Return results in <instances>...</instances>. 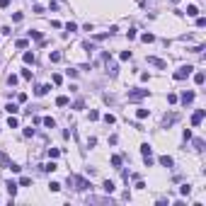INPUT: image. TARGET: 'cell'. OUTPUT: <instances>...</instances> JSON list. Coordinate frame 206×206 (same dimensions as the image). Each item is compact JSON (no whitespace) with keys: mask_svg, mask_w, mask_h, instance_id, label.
<instances>
[{"mask_svg":"<svg viewBox=\"0 0 206 206\" xmlns=\"http://www.w3.org/2000/svg\"><path fill=\"white\" fill-rule=\"evenodd\" d=\"M68 184H75L73 189H78V192H87V189H92V184H90L87 179L78 177V175H68Z\"/></svg>","mask_w":206,"mask_h":206,"instance_id":"1","label":"cell"},{"mask_svg":"<svg viewBox=\"0 0 206 206\" xmlns=\"http://www.w3.org/2000/svg\"><path fill=\"white\" fill-rule=\"evenodd\" d=\"M148 95H150V90H146V87H133V90H129V102H141Z\"/></svg>","mask_w":206,"mask_h":206,"instance_id":"2","label":"cell"},{"mask_svg":"<svg viewBox=\"0 0 206 206\" xmlns=\"http://www.w3.org/2000/svg\"><path fill=\"white\" fill-rule=\"evenodd\" d=\"M141 155H143V160H146V165H153V146L150 143H141Z\"/></svg>","mask_w":206,"mask_h":206,"instance_id":"3","label":"cell"},{"mask_svg":"<svg viewBox=\"0 0 206 206\" xmlns=\"http://www.w3.org/2000/svg\"><path fill=\"white\" fill-rule=\"evenodd\" d=\"M192 70H194L192 66H182L179 70H175V73H172V78H175V80H184V78H189V75H192Z\"/></svg>","mask_w":206,"mask_h":206,"instance_id":"4","label":"cell"},{"mask_svg":"<svg viewBox=\"0 0 206 206\" xmlns=\"http://www.w3.org/2000/svg\"><path fill=\"white\" fill-rule=\"evenodd\" d=\"M177 119H179V114H177V112L165 114V116H162V129H170L172 124H177Z\"/></svg>","mask_w":206,"mask_h":206,"instance_id":"5","label":"cell"},{"mask_svg":"<svg viewBox=\"0 0 206 206\" xmlns=\"http://www.w3.org/2000/svg\"><path fill=\"white\" fill-rule=\"evenodd\" d=\"M204 116H206V109H197V112L192 114V126H199V124L204 121Z\"/></svg>","mask_w":206,"mask_h":206,"instance_id":"6","label":"cell"},{"mask_svg":"<svg viewBox=\"0 0 206 206\" xmlns=\"http://www.w3.org/2000/svg\"><path fill=\"white\" fill-rule=\"evenodd\" d=\"M148 63L155 66V68H167V63H165L162 58H158V56H148Z\"/></svg>","mask_w":206,"mask_h":206,"instance_id":"7","label":"cell"},{"mask_svg":"<svg viewBox=\"0 0 206 206\" xmlns=\"http://www.w3.org/2000/svg\"><path fill=\"white\" fill-rule=\"evenodd\" d=\"M194 97H197V95L189 90V92H182V97H179V100H182V104L187 107V104H192V102H194Z\"/></svg>","mask_w":206,"mask_h":206,"instance_id":"8","label":"cell"},{"mask_svg":"<svg viewBox=\"0 0 206 206\" xmlns=\"http://www.w3.org/2000/svg\"><path fill=\"white\" fill-rule=\"evenodd\" d=\"M158 162L162 165V167H172V165H175V160L170 158V155H160V158H158Z\"/></svg>","mask_w":206,"mask_h":206,"instance_id":"9","label":"cell"},{"mask_svg":"<svg viewBox=\"0 0 206 206\" xmlns=\"http://www.w3.org/2000/svg\"><path fill=\"white\" fill-rule=\"evenodd\" d=\"M49 61H51V63H61V61H63V54H61V51H51V54H49Z\"/></svg>","mask_w":206,"mask_h":206,"instance_id":"10","label":"cell"},{"mask_svg":"<svg viewBox=\"0 0 206 206\" xmlns=\"http://www.w3.org/2000/svg\"><path fill=\"white\" fill-rule=\"evenodd\" d=\"M22 61H24L27 66H32V63L37 61V56H34V51H24V56H22Z\"/></svg>","mask_w":206,"mask_h":206,"instance_id":"11","label":"cell"},{"mask_svg":"<svg viewBox=\"0 0 206 206\" xmlns=\"http://www.w3.org/2000/svg\"><path fill=\"white\" fill-rule=\"evenodd\" d=\"M49 90H51L49 85H37V87H34V95H37V97H44V95H46Z\"/></svg>","mask_w":206,"mask_h":206,"instance_id":"12","label":"cell"},{"mask_svg":"<svg viewBox=\"0 0 206 206\" xmlns=\"http://www.w3.org/2000/svg\"><path fill=\"white\" fill-rule=\"evenodd\" d=\"M87 201H92V204H112V199H109V197H90Z\"/></svg>","mask_w":206,"mask_h":206,"instance_id":"13","label":"cell"},{"mask_svg":"<svg viewBox=\"0 0 206 206\" xmlns=\"http://www.w3.org/2000/svg\"><path fill=\"white\" fill-rule=\"evenodd\" d=\"M5 187H8V192H10V197L15 199V194H17V187H19V184H17V182H12V179H10V182H8V184H5Z\"/></svg>","mask_w":206,"mask_h":206,"instance_id":"14","label":"cell"},{"mask_svg":"<svg viewBox=\"0 0 206 206\" xmlns=\"http://www.w3.org/2000/svg\"><path fill=\"white\" fill-rule=\"evenodd\" d=\"M102 189L107 192V194H112V192H114L116 187H114V182H112V179H104V182H102Z\"/></svg>","mask_w":206,"mask_h":206,"instance_id":"15","label":"cell"},{"mask_svg":"<svg viewBox=\"0 0 206 206\" xmlns=\"http://www.w3.org/2000/svg\"><path fill=\"white\" fill-rule=\"evenodd\" d=\"M56 104H58V107H68V104H70V100H68L66 95H58V97H56Z\"/></svg>","mask_w":206,"mask_h":206,"instance_id":"16","label":"cell"},{"mask_svg":"<svg viewBox=\"0 0 206 206\" xmlns=\"http://www.w3.org/2000/svg\"><path fill=\"white\" fill-rule=\"evenodd\" d=\"M5 112H8V114H17V112H19V107H17L15 102H8V104H5Z\"/></svg>","mask_w":206,"mask_h":206,"instance_id":"17","label":"cell"},{"mask_svg":"<svg viewBox=\"0 0 206 206\" xmlns=\"http://www.w3.org/2000/svg\"><path fill=\"white\" fill-rule=\"evenodd\" d=\"M189 141L194 143V148H197V150H204V146H206V143H204V138H194V136H192Z\"/></svg>","mask_w":206,"mask_h":206,"instance_id":"18","label":"cell"},{"mask_svg":"<svg viewBox=\"0 0 206 206\" xmlns=\"http://www.w3.org/2000/svg\"><path fill=\"white\" fill-rule=\"evenodd\" d=\"M41 170H44V172H54V170H58V165L51 160V162H46V165H41Z\"/></svg>","mask_w":206,"mask_h":206,"instance_id":"19","label":"cell"},{"mask_svg":"<svg viewBox=\"0 0 206 206\" xmlns=\"http://www.w3.org/2000/svg\"><path fill=\"white\" fill-rule=\"evenodd\" d=\"M41 124H44V126H49V129H54V126H56L54 116H44V119H41Z\"/></svg>","mask_w":206,"mask_h":206,"instance_id":"20","label":"cell"},{"mask_svg":"<svg viewBox=\"0 0 206 206\" xmlns=\"http://www.w3.org/2000/svg\"><path fill=\"white\" fill-rule=\"evenodd\" d=\"M112 167L121 170V155H112Z\"/></svg>","mask_w":206,"mask_h":206,"instance_id":"21","label":"cell"},{"mask_svg":"<svg viewBox=\"0 0 206 206\" xmlns=\"http://www.w3.org/2000/svg\"><path fill=\"white\" fill-rule=\"evenodd\" d=\"M187 15H189V17H197V15H199V8H197V5H187Z\"/></svg>","mask_w":206,"mask_h":206,"instance_id":"22","label":"cell"},{"mask_svg":"<svg viewBox=\"0 0 206 206\" xmlns=\"http://www.w3.org/2000/svg\"><path fill=\"white\" fill-rule=\"evenodd\" d=\"M0 165H5V167L10 165V158H8V153H5V150H0Z\"/></svg>","mask_w":206,"mask_h":206,"instance_id":"23","label":"cell"},{"mask_svg":"<svg viewBox=\"0 0 206 206\" xmlns=\"http://www.w3.org/2000/svg\"><path fill=\"white\" fill-rule=\"evenodd\" d=\"M8 126H10V129H17V126H19V121L15 119V114H10V119H8Z\"/></svg>","mask_w":206,"mask_h":206,"instance_id":"24","label":"cell"},{"mask_svg":"<svg viewBox=\"0 0 206 206\" xmlns=\"http://www.w3.org/2000/svg\"><path fill=\"white\" fill-rule=\"evenodd\" d=\"M141 41H146V44H153V41H155V37L146 32V34H141Z\"/></svg>","mask_w":206,"mask_h":206,"instance_id":"25","label":"cell"},{"mask_svg":"<svg viewBox=\"0 0 206 206\" xmlns=\"http://www.w3.org/2000/svg\"><path fill=\"white\" fill-rule=\"evenodd\" d=\"M204 80H206L204 73H194V83H197V85H204Z\"/></svg>","mask_w":206,"mask_h":206,"instance_id":"26","label":"cell"},{"mask_svg":"<svg viewBox=\"0 0 206 206\" xmlns=\"http://www.w3.org/2000/svg\"><path fill=\"white\" fill-rule=\"evenodd\" d=\"M15 46H17V49H27L29 41H27V39H17V41H15Z\"/></svg>","mask_w":206,"mask_h":206,"instance_id":"27","label":"cell"},{"mask_svg":"<svg viewBox=\"0 0 206 206\" xmlns=\"http://www.w3.org/2000/svg\"><path fill=\"white\" fill-rule=\"evenodd\" d=\"M58 155H61V150H58V148H49V158H51V160H56Z\"/></svg>","mask_w":206,"mask_h":206,"instance_id":"28","label":"cell"},{"mask_svg":"<svg viewBox=\"0 0 206 206\" xmlns=\"http://www.w3.org/2000/svg\"><path fill=\"white\" fill-rule=\"evenodd\" d=\"M179 192H182L184 197H189V194H192V184H182V187H179Z\"/></svg>","mask_w":206,"mask_h":206,"instance_id":"29","label":"cell"},{"mask_svg":"<svg viewBox=\"0 0 206 206\" xmlns=\"http://www.w3.org/2000/svg\"><path fill=\"white\" fill-rule=\"evenodd\" d=\"M8 170H12V172H15V175H17V172H22V167H19L17 162H12V160H10V165H8Z\"/></svg>","mask_w":206,"mask_h":206,"instance_id":"30","label":"cell"},{"mask_svg":"<svg viewBox=\"0 0 206 206\" xmlns=\"http://www.w3.org/2000/svg\"><path fill=\"white\" fill-rule=\"evenodd\" d=\"M83 49L85 51H97V46H95L92 41H83Z\"/></svg>","mask_w":206,"mask_h":206,"instance_id":"31","label":"cell"},{"mask_svg":"<svg viewBox=\"0 0 206 206\" xmlns=\"http://www.w3.org/2000/svg\"><path fill=\"white\" fill-rule=\"evenodd\" d=\"M29 37L37 39V41H44V39H41V32H37V29H32V32H29Z\"/></svg>","mask_w":206,"mask_h":206,"instance_id":"32","label":"cell"},{"mask_svg":"<svg viewBox=\"0 0 206 206\" xmlns=\"http://www.w3.org/2000/svg\"><path fill=\"white\" fill-rule=\"evenodd\" d=\"M17 184H19V187H29V184H32V179H29V177H19Z\"/></svg>","mask_w":206,"mask_h":206,"instance_id":"33","label":"cell"},{"mask_svg":"<svg viewBox=\"0 0 206 206\" xmlns=\"http://www.w3.org/2000/svg\"><path fill=\"white\" fill-rule=\"evenodd\" d=\"M51 83H54V85H61V83H63V78H61L58 73H54V75H51Z\"/></svg>","mask_w":206,"mask_h":206,"instance_id":"34","label":"cell"},{"mask_svg":"<svg viewBox=\"0 0 206 206\" xmlns=\"http://www.w3.org/2000/svg\"><path fill=\"white\" fill-rule=\"evenodd\" d=\"M17 80H19V78H17L15 73H12V75H8V85H10V87H12V85H17Z\"/></svg>","mask_w":206,"mask_h":206,"instance_id":"35","label":"cell"},{"mask_svg":"<svg viewBox=\"0 0 206 206\" xmlns=\"http://www.w3.org/2000/svg\"><path fill=\"white\" fill-rule=\"evenodd\" d=\"M66 32H70V34L78 32V24H75V22H68V24H66Z\"/></svg>","mask_w":206,"mask_h":206,"instance_id":"36","label":"cell"},{"mask_svg":"<svg viewBox=\"0 0 206 206\" xmlns=\"http://www.w3.org/2000/svg\"><path fill=\"white\" fill-rule=\"evenodd\" d=\"M107 37H112V34H109V32H100V34H95L97 41H102V39H107Z\"/></svg>","mask_w":206,"mask_h":206,"instance_id":"37","label":"cell"},{"mask_svg":"<svg viewBox=\"0 0 206 206\" xmlns=\"http://www.w3.org/2000/svg\"><path fill=\"white\" fill-rule=\"evenodd\" d=\"M100 119V112L97 109H90V121H97Z\"/></svg>","mask_w":206,"mask_h":206,"instance_id":"38","label":"cell"},{"mask_svg":"<svg viewBox=\"0 0 206 206\" xmlns=\"http://www.w3.org/2000/svg\"><path fill=\"white\" fill-rule=\"evenodd\" d=\"M49 192H61V184H58V182H51V184H49Z\"/></svg>","mask_w":206,"mask_h":206,"instance_id":"39","label":"cell"},{"mask_svg":"<svg viewBox=\"0 0 206 206\" xmlns=\"http://www.w3.org/2000/svg\"><path fill=\"white\" fill-rule=\"evenodd\" d=\"M148 109H138V112H136V116H138V119H146V116H148Z\"/></svg>","mask_w":206,"mask_h":206,"instance_id":"40","label":"cell"},{"mask_svg":"<svg viewBox=\"0 0 206 206\" xmlns=\"http://www.w3.org/2000/svg\"><path fill=\"white\" fill-rule=\"evenodd\" d=\"M197 27H199V29L206 27V17H199V15H197Z\"/></svg>","mask_w":206,"mask_h":206,"instance_id":"41","label":"cell"},{"mask_svg":"<svg viewBox=\"0 0 206 206\" xmlns=\"http://www.w3.org/2000/svg\"><path fill=\"white\" fill-rule=\"evenodd\" d=\"M104 121H107V124H109V126H112V124L116 121V119H114V114H104Z\"/></svg>","mask_w":206,"mask_h":206,"instance_id":"42","label":"cell"},{"mask_svg":"<svg viewBox=\"0 0 206 206\" xmlns=\"http://www.w3.org/2000/svg\"><path fill=\"white\" fill-rule=\"evenodd\" d=\"M177 100H179V97H177V95H175V92H170V95H167V102H170V104H175V102H177Z\"/></svg>","mask_w":206,"mask_h":206,"instance_id":"43","label":"cell"},{"mask_svg":"<svg viewBox=\"0 0 206 206\" xmlns=\"http://www.w3.org/2000/svg\"><path fill=\"white\" fill-rule=\"evenodd\" d=\"M22 19H24V15H22V12H15V15H12V22H22Z\"/></svg>","mask_w":206,"mask_h":206,"instance_id":"44","label":"cell"},{"mask_svg":"<svg viewBox=\"0 0 206 206\" xmlns=\"http://www.w3.org/2000/svg\"><path fill=\"white\" fill-rule=\"evenodd\" d=\"M119 58H121V61H131V51H121V56H119Z\"/></svg>","mask_w":206,"mask_h":206,"instance_id":"45","label":"cell"},{"mask_svg":"<svg viewBox=\"0 0 206 206\" xmlns=\"http://www.w3.org/2000/svg\"><path fill=\"white\" fill-rule=\"evenodd\" d=\"M22 78H24V80H32V70H29V68H24V70H22Z\"/></svg>","mask_w":206,"mask_h":206,"instance_id":"46","label":"cell"},{"mask_svg":"<svg viewBox=\"0 0 206 206\" xmlns=\"http://www.w3.org/2000/svg\"><path fill=\"white\" fill-rule=\"evenodd\" d=\"M116 70H119L116 66H109V70H107V73H109V78H116Z\"/></svg>","mask_w":206,"mask_h":206,"instance_id":"47","label":"cell"},{"mask_svg":"<svg viewBox=\"0 0 206 206\" xmlns=\"http://www.w3.org/2000/svg\"><path fill=\"white\" fill-rule=\"evenodd\" d=\"M182 138H184V143H187V141L192 138V131H189V129H184V133H182Z\"/></svg>","mask_w":206,"mask_h":206,"instance_id":"48","label":"cell"},{"mask_svg":"<svg viewBox=\"0 0 206 206\" xmlns=\"http://www.w3.org/2000/svg\"><path fill=\"white\" fill-rule=\"evenodd\" d=\"M126 37H129V39H136L138 34H136V29H129V32H126Z\"/></svg>","mask_w":206,"mask_h":206,"instance_id":"49","label":"cell"},{"mask_svg":"<svg viewBox=\"0 0 206 206\" xmlns=\"http://www.w3.org/2000/svg\"><path fill=\"white\" fill-rule=\"evenodd\" d=\"M73 107H75V109H83V107H85V102H83V100H75V104H73Z\"/></svg>","mask_w":206,"mask_h":206,"instance_id":"50","label":"cell"},{"mask_svg":"<svg viewBox=\"0 0 206 206\" xmlns=\"http://www.w3.org/2000/svg\"><path fill=\"white\" fill-rule=\"evenodd\" d=\"M66 73H68V75H70V78H78V70H75V68H68Z\"/></svg>","mask_w":206,"mask_h":206,"instance_id":"51","label":"cell"},{"mask_svg":"<svg viewBox=\"0 0 206 206\" xmlns=\"http://www.w3.org/2000/svg\"><path fill=\"white\" fill-rule=\"evenodd\" d=\"M22 133H24V136H27V138H29V136H34V129L29 126V129H24V131H22Z\"/></svg>","mask_w":206,"mask_h":206,"instance_id":"52","label":"cell"},{"mask_svg":"<svg viewBox=\"0 0 206 206\" xmlns=\"http://www.w3.org/2000/svg\"><path fill=\"white\" fill-rule=\"evenodd\" d=\"M10 5V0H0V8H8Z\"/></svg>","mask_w":206,"mask_h":206,"instance_id":"53","label":"cell"},{"mask_svg":"<svg viewBox=\"0 0 206 206\" xmlns=\"http://www.w3.org/2000/svg\"><path fill=\"white\" fill-rule=\"evenodd\" d=\"M172 3H179V0H172Z\"/></svg>","mask_w":206,"mask_h":206,"instance_id":"54","label":"cell"},{"mask_svg":"<svg viewBox=\"0 0 206 206\" xmlns=\"http://www.w3.org/2000/svg\"><path fill=\"white\" fill-rule=\"evenodd\" d=\"M32 3H37V0H32Z\"/></svg>","mask_w":206,"mask_h":206,"instance_id":"55","label":"cell"}]
</instances>
